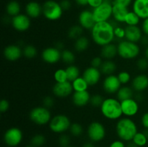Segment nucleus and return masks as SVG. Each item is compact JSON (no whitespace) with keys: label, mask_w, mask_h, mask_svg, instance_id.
Returning <instances> with one entry per match:
<instances>
[{"label":"nucleus","mask_w":148,"mask_h":147,"mask_svg":"<svg viewBox=\"0 0 148 147\" xmlns=\"http://www.w3.org/2000/svg\"><path fill=\"white\" fill-rule=\"evenodd\" d=\"M130 10L129 7L113 3L112 17L119 23H124L125 17Z\"/></svg>","instance_id":"b1692460"},{"label":"nucleus","mask_w":148,"mask_h":147,"mask_svg":"<svg viewBox=\"0 0 148 147\" xmlns=\"http://www.w3.org/2000/svg\"><path fill=\"white\" fill-rule=\"evenodd\" d=\"M140 43H141L143 46H145L146 47L148 46V36L145 35H143Z\"/></svg>","instance_id":"4d7b16f0"},{"label":"nucleus","mask_w":148,"mask_h":147,"mask_svg":"<svg viewBox=\"0 0 148 147\" xmlns=\"http://www.w3.org/2000/svg\"><path fill=\"white\" fill-rule=\"evenodd\" d=\"M141 27L138 25L126 26L125 27V40L134 43H140L143 36Z\"/></svg>","instance_id":"6ab92c4d"},{"label":"nucleus","mask_w":148,"mask_h":147,"mask_svg":"<svg viewBox=\"0 0 148 147\" xmlns=\"http://www.w3.org/2000/svg\"><path fill=\"white\" fill-rule=\"evenodd\" d=\"M74 92L72 82L66 81L62 83H56L52 87V93L58 98H66L72 95Z\"/></svg>","instance_id":"f8f14e48"},{"label":"nucleus","mask_w":148,"mask_h":147,"mask_svg":"<svg viewBox=\"0 0 148 147\" xmlns=\"http://www.w3.org/2000/svg\"><path fill=\"white\" fill-rule=\"evenodd\" d=\"M116 56H118L117 45L111 43L101 47V56L104 60H113Z\"/></svg>","instance_id":"393cba45"},{"label":"nucleus","mask_w":148,"mask_h":147,"mask_svg":"<svg viewBox=\"0 0 148 147\" xmlns=\"http://www.w3.org/2000/svg\"><path fill=\"white\" fill-rule=\"evenodd\" d=\"M117 69V66L113 60H104L100 68V71L102 74L105 76L114 74Z\"/></svg>","instance_id":"cd10ccee"},{"label":"nucleus","mask_w":148,"mask_h":147,"mask_svg":"<svg viewBox=\"0 0 148 147\" xmlns=\"http://www.w3.org/2000/svg\"><path fill=\"white\" fill-rule=\"evenodd\" d=\"M144 53H145V57L146 59H147L148 60V46L146 47Z\"/></svg>","instance_id":"680f3d73"},{"label":"nucleus","mask_w":148,"mask_h":147,"mask_svg":"<svg viewBox=\"0 0 148 147\" xmlns=\"http://www.w3.org/2000/svg\"><path fill=\"white\" fill-rule=\"evenodd\" d=\"M126 147H139V146H138L136 145L134 143H133L132 141H130V142H129V144L126 146Z\"/></svg>","instance_id":"052dcab7"},{"label":"nucleus","mask_w":148,"mask_h":147,"mask_svg":"<svg viewBox=\"0 0 148 147\" xmlns=\"http://www.w3.org/2000/svg\"><path fill=\"white\" fill-rule=\"evenodd\" d=\"M90 97L91 95L88 91L74 92L72 95V101L75 106L82 108L90 104Z\"/></svg>","instance_id":"5701e85b"},{"label":"nucleus","mask_w":148,"mask_h":147,"mask_svg":"<svg viewBox=\"0 0 148 147\" xmlns=\"http://www.w3.org/2000/svg\"><path fill=\"white\" fill-rule=\"evenodd\" d=\"M148 138L144 132H137L132 139V142L134 143L139 147H143L147 144Z\"/></svg>","instance_id":"c9c22d12"},{"label":"nucleus","mask_w":148,"mask_h":147,"mask_svg":"<svg viewBox=\"0 0 148 147\" xmlns=\"http://www.w3.org/2000/svg\"><path fill=\"white\" fill-rule=\"evenodd\" d=\"M23 138V131L17 127H12L4 134V141L8 146L15 147L20 145Z\"/></svg>","instance_id":"9d476101"},{"label":"nucleus","mask_w":148,"mask_h":147,"mask_svg":"<svg viewBox=\"0 0 148 147\" xmlns=\"http://www.w3.org/2000/svg\"><path fill=\"white\" fill-rule=\"evenodd\" d=\"M54 105V99L51 96H46L43 99V106L50 110Z\"/></svg>","instance_id":"49530a36"},{"label":"nucleus","mask_w":148,"mask_h":147,"mask_svg":"<svg viewBox=\"0 0 148 147\" xmlns=\"http://www.w3.org/2000/svg\"><path fill=\"white\" fill-rule=\"evenodd\" d=\"M91 39L100 47L113 43L115 39L114 27L110 21L96 22L90 30Z\"/></svg>","instance_id":"f257e3e1"},{"label":"nucleus","mask_w":148,"mask_h":147,"mask_svg":"<svg viewBox=\"0 0 148 147\" xmlns=\"http://www.w3.org/2000/svg\"><path fill=\"white\" fill-rule=\"evenodd\" d=\"M70 144V137L64 133L61 134L59 138V144L61 147H67Z\"/></svg>","instance_id":"37998d69"},{"label":"nucleus","mask_w":148,"mask_h":147,"mask_svg":"<svg viewBox=\"0 0 148 147\" xmlns=\"http://www.w3.org/2000/svg\"><path fill=\"white\" fill-rule=\"evenodd\" d=\"M29 118L36 125L43 126L46 124H49L52 115L49 109L44 106H37L30 111Z\"/></svg>","instance_id":"423d86ee"},{"label":"nucleus","mask_w":148,"mask_h":147,"mask_svg":"<svg viewBox=\"0 0 148 147\" xmlns=\"http://www.w3.org/2000/svg\"><path fill=\"white\" fill-rule=\"evenodd\" d=\"M114 35L115 38L119 40H122L123 39H125V28L121 27L120 25L117 26L114 28Z\"/></svg>","instance_id":"c03bdc74"},{"label":"nucleus","mask_w":148,"mask_h":147,"mask_svg":"<svg viewBox=\"0 0 148 147\" xmlns=\"http://www.w3.org/2000/svg\"><path fill=\"white\" fill-rule=\"evenodd\" d=\"M62 51L56 47H48L41 52L42 60L49 64H55L61 60Z\"/></svg>","instance_id":"2eb2a0df"},{"label":"nucleus","mask_w":148,"mask_h":147,"mask_svg":"<svg viewBox=\"0 0 148 147\" xmlns=\"http://www.w3.org/2000/svg\"><path fill=\"white\" fill-rule=\"evenodd\" d=\"M84 29L79 24H74L71 26L67 31V37L71 40H77L82 36Z\"/></svg>","instance_id":"7c9ffc66"},{"label":"nucleus","mask_w":148,"mask_h":147,"mask_svg":"<svg viewBox=\"0 0 148 147\" xmlns=\"http://www.w3.org/2000/svg\"><path fill=\"white\" fill-rule=\"evenodd\" d=\"M10 108V102L8 100L5 99H1L0 102V112H6Z\"/></svg>","instance_id":"de8ad7c7"},{"label":"nucleus","mask_w":148,"mask_h":147,"mask_svg":"<svg viewBox=\"0 0 148 147\" xmlns=\"http://www.w3.org/2000/svg\"><path fill=\"white\" fill-rule=\"evenodd\" d=\"M121 106L123 115L127 118L135 116L140 110L139 102L134 97L121 101Z\"/></svg>","instance_id":"ddd939ff"},{"label":"nucleus","mask_w":148,"mask_h":147,"mask_svg":"<svg viewBox=\"0 0 148 147\" xmlns=\"http://www.w3.org/2000/svg\"><path fill=\"white\" fill-rule=\"evenodd\" d=\"M60 4L64 11H67L72 7V4H71V1L69 0H62Z\"/></svg>","instance_id":"864d4df0"},{"label":"nucleus","mask_w":148,"mask_h":147,"mask_svg":"<svg viewBox=\"0 0 148 147\" xmlns=\"http://www.w3.org/2000/svg\"><path fill=\"white\" fill-rule=\"evenodd\" d=\"M88 137L92 142H100L104 139L106 135V130L103 123L98 121H92L88 126Z\"/></svg>","instance_id":"6e6552de"},{"label":"nucleus","mask_w":148,"mask_h":147,"mask_svg":"<svg viewBox=\"0 0 148 147\" xmlns=\"http://www.w3.org/2000/svg\"><path fill=\"white\" fill-rule=\"evenodd\" d=\"M23 56L26 59H32L36 57L38 54L37 48L33 45H26L23 48Z\"/></svg>","instance_id":"f704fd0d"},{"label":"nucleus","mask_w":148,"mask_h":147,"mask_svg":"<svg viewBox=\"0 0 148 147\" xmlns=\"http://www.w3.org/2000/svg\"><path fill=\"white\" fill-rule=\"evenodd\" d=\"M96 22L109 21L112 17L113 4L103 2L97 8L92 10Z\"/></svg>","instance_id":"1a4fd4ad"},{"label":"nucleus","mask_w":148,"mask_h":147,"mask_svg":"<svg viewBox=\"0 0 148 147\" xmlns=\"http://www.w3.org/2000/svg\"><path fill=\"white\" fill-rule=\"evenodd\" d=\"M103 3V0H88V6H89L92 10L97 8Z\"/></svg>","instance_id":"09e8293b"},{"label":"nucleus","mask_w":148,"mask_h":147,"mask_svg":"<svg viewBox=\"0 0 148 147\" xmlns=\"http://www.w3.org/2000/svg\"><path fill=\"white\" fill-rule=\"evenodd\" d=\"M78 23L84 30H91L96 23L92 10H84L81 11L78 15Z\"/></svg>","instance_id":"dca6fc26"},{"label":"nucleus","mask_w":148,"mask_h":147,"mask_svg":"<svg viewBox=\"0 0 148 147\" xmlns=\"http://www.w3.org/2000/svg\"><path fill=\"white\" fill-rule=\"evenodd\" d=\"M12 27L17 32H25L30 27L31 20L26 14H19L11 19Z\"/></svg>","instance_id":"4468645a"},{"label":"nucleus","mask_w":148,"mask_h":147,"mask_svg":"<svg viewBox=\"0 0 148 147\" xmlns=\"http://www.w3.org/2000/svg\"><path fill=\"white\" fill-rule=\"evenodd\" d=\"M109 147H126V145L121 140H116L110 144Z\"/></svg>","instance_id":"5fc2aeb1"},{"label":"nucleus","mask_w":148,"mask_h":147,"mask_svg":"<svg viewBox=\"0 0 148 147\" xmlns=\"http://www.w3.org/2000/svg\"><path fill=\"white\" fill-rule=\"evenodd\" d=\"M25 12L30 19L38 18L43 12L42 4L36 1H29L25 7Z\"/></svg>","instance_id":"4be33fe9"},{"label":"nucleus","mask_w":148,"mask_h":147,"mask_svg":"<svg viewBox=\"0 0 148 147\" xmlns=\"http://www.w3.org/2000/svg\"><path fill=\"white\" fill-rule=\"evenodd\" d=\"M119 80L121 82V85H126L130 83L132 80V76L130 72L127 71H121L117 74Z\"/></svg>","instance_id":"ea45409f"},{"label":"nucleus","mask_w":148,"mask_h":147,"mask_svg":"<svg viewBox=\"0 0 148 147\" xmlns=\"http://www.w3.org/2000/svg\"><path fill=\"white\" fill-rule=\"evenodd\" d=\"M72 122L69 117L64 114H58L52 117L49 124V129L54 133L62 134L69 131Z\"/></svg>","instance_id":"0eeeda50"},{"label":"nucleus","mask_w":148,"mask_h":147,"mask_svg":"<svg viewBox=\"0 0 148 147\" xmlns=\"http://www.w3.org/2000/svg\"><path fill=\"white\" fill-rule=\"evenodd\" d=\"M137 68L140 71H145L148 69V60L145 57H142L137 59L136 62Z\"/></svg>","instance_id":"79ce46f5"},{"label":"nucleus","mask_w":148,"mask_h":147,"mask_svg":"<svg viewBox=\"0 0 148 147\" xmlns=\"http://www.w3.org/2000/svg\"><path fill=\"white\" fill-rule=\"evenodd\" d=\"M103 62V58L101 56H95V57L92 58L90 61V66L94 68H97V69H100L102 65Z\"/></svg>","instance_id":"a18cd8bd"},{"label":"nucleus","mask_w":148,"mask_h":147,"mask_svg":"<svg viewBox=\"0 0 148 147\" xmlns=\"http://www.w3.org/2000/svg\"><path fill=\"white\" fill-rule=\"evenodd\" d=\"M134 89L132 88V86L123 85L120 87L117 93L116 94V98L120 102L125 100V99H130V98H132L134 97Z\"/></svg>","instance_id":"c85d7f7f"},{"label":"nucleus","mask_w":148,"mask_h":147,"mask_svg":"<svg viewBox=\"0 0 148 147\" xmlns=\"http://www.w3.org/2000/svg\"><path fill=\"white\" fill-rule=\"evenodd\" d=\"M72 88H73L74 92H84V91H88L89 88V84L88 82L85 81L82 76H79L76 79L72 82Z\"/></svg>","instance_id":"c756f323"},{"label":"nucleus","mask_w":148,"mask_h":147,"mask_svg":"<svg viewBox=\"0 0 148 147\" xmlns=\"http://www.w3.org/2000/svg\"><path fill=\"white\" fill-rule=\"evenodd\" d=\"M26 147H34V146H27Z\"/></svg>","instance_id":"e2e57ef3"},{"label":"nucleus","mask_w":148,"mask_h":147,"mask_svg":"<svg viewBox=\"0 0 148 147\" xmlns=\"http://www.w3.org/2000/svg\"><path fill=\"white\" fill-rule=\"evenodd\" d=\"M66 74H67L68 81L70 82H73L75 79L80 76V70L79 67L75 64L68 65L66 69Z\"/></svg>","instance_id":"2f4dec72"},{"label":"nucleus","mask_w":148,"mask_h":147,"mask_svg":"<svg viewBox=\"0 0 148 147\" xmlns=\"http://www.w3.org/2000/svg\"><path fill=\"white\" fill-rule=\"evenodd\" d=\"M104 99L105 98H103L102 95H99V94H95V95H91L90 104L94 108H100L102 105Z\"/></svg>","instance_id":"a19ab883"},{"label":"nucleus","mask_w":148,"mask_h":147,"mask_svg":"<svg viewBox=\"0 0 148 147\" xmlns=\"http://www.w3.org/2000/svg\"><path fill=\"white\" fill-rule=\"evenodd\" d=\"M118 56L124 60H133L140 56L141 49L138 43L122 40L117 45Z\"/></svg>","instance_id":"20e7f679"},{"label":"nucleus","mask_w":148,"mask_h":147,"mask_svg":"<svg viewBox=\"0 0 148 147\" xmlns=\"http://www.w3.org/2000/svg\"><path fill=\"white\" fill-rule=\"evenodd\" d=\"M90 40L86 36H81L74 42V49L77 53H83L88 49Z\"/></svg>","instance_id":"bb28decb"},{"label":"nucleus","mask_w":148,"mask_h":147,"mask_svg":"<svg viewBox=\"0 0 148 147\" xmlns=\"http://www.w3.org/2000/svg\"><path fill=\"white\" fill-rule=\"evenodd\" d=\"M76 56L75 53L69 49H64L62 50V55H61V60L64 63L68 65L73 64L75 61Z\"/></svg>","instance_id":"473e14b6"},{"label":"nucleus","mask_w":148,"mask_h":147,"mask_svg":"<svg viewBox=\"0 0 148 147\" xmlns=\"http://www.w3.org/2000/svg\"><path fill=\"white\" fill-rule=\"evenodd\" d=\"M43 12L42 15L49 21H56L62 17L64 10L60 2L55 0H47L42 4Z\"/></svg>","instance_id":"39448f33"},{"label":"nucleus","mask_w":148,"mask_h":147,"mask_svg":"<svg viewBox=\"0 0 148 147\" xmlns=\"http://www.w3.org/2000/svg\"><path fill=\"white\" fill-rule=\"evenodd\" d=\"M102 86L106 93L109 94V95H114L117 93L119 89L122 85L120 81L119 80L117 75L111 74L106 76L103 81Z\"/></svg>","instance_id":"9b49d317"},{"label":"nucleus","mask_w":148,"mask_h":147,"mask_svg":"<svg viewBox=\"0 0 148 147\" xmlns=\"http://www.w3.org/2000/svg\"><path fill=\"white\" fill-rule=\"evenodd\" d=\"M67 147H74V146H67Z\"/></svg>","instance_id":"0e129e2a"},{"label":"nucleus","mask_w":148,"mask_h":147,"mask_svg":"<svg viewBox=\"0 0 148 147\" xmlns=\"http://www.w3.org/2000/svg\"><path fill=\"white\" fill-rule=\"evenodd\" d=\"M82 147H95L94 146L93 144L91 142H87L85 143V144H84L83 145H82Z\"/></svg>","instance_id":"bf43d9fd"},{"label":"nucleus","mask_w":148,"mask_h":147,"mask_svg":"<svg viewBox=\"0 0 148 147\" xmlns=\"http://www.w3.org/2000/svg\"><path fill=\"white\" fill-rule=\"evenodd\" d=\"M75 1L76 2V4H77V5L80 6V7H85V6H88V0H75Z\"/></svg>","instance_id":"6e6d98bb"},{"label":"nucleus","mask_w":148,"mask_h":147,"mask_svg":"<svg viewBox=\"0 0 148 147\" xmlns=\"http://www.w3.org/2000/svg\"><path fill=\"white\" fill-rule=\"evenodd\" d=\"M69 133L75 137H79L83 133V128L79 122H73L69 128Z\"/></svg>","instance_id":"4c0bfd02"},{"label":"nucleus","mask_w":148,"mask_h":147,"mask_svg":"<svg viewBox=\"0 0 148 147\" xmlns=\"http://www.w3.org/2000/svg\"><path fill=\"white\" fill-rule=\"evenodd\" d=\"M141 29L143 30V34L148 36V18L143 20L141 24Z\"/></svg>","instance_id":"603ef678"},{"label":"nucleus","mask_w":148,"mask_h":147,"mask_svg":"<svg viewBox=\"0 0 148 147\" xmlns=\"http://www.w3.org/2000/svg\"><path fill=\"white\" fill-rule=\"evenodd\" d=\"M140 20H141V19L134 12H133L132 10H131V11L130 10L129 12L127 13V16H126L124 23L127 26L138 25L140 23Z\"/></svg>","instance_id":"72a5a7b5"},{"label":"nucleus","mask_w":148,"mask_h":147,"mask_svg":"<svg viewBox=\"0 0 148 147\" xmlns=\"http://www.w3.org/2000/svg\"><path fill=\"white\" fill-rule=\"evenodd\" d=\"M141 124L145 129H148V112H145L142 115Z\"/></svg>","instance_id":"3c124183"},{"label":"nucleus","mask_w":148,"mask_h":147,"mask_svg":"<svg viewBox=\"0 0 148 147\" xmlns=\"http://www.w3.org/2000/svg\"><path fill=\"white\" fill-rule=\"evenodd\" d=\"M3 56L9 61H16L23 56V48L18 45H8L3 50Z\"/></svg>","instance_id":"a211bd4d"},{"label":"nucleus","mask_w":148,"mask_h":147,"mask_svg":"<svg viewBox=\"0 0 148 147\" xmlns=\"http://www.w3.org/2000/svg\"><path fill=\"white\" fill-rule=\"evenodd\" d=\"M53 79H54L55 82L57 83H62V82H65L68 81L66 69H62V68L56 69L53 74Z\"/></svg>","instance_id":"e433bc0d"},{"label":"nucleus","mask_w":148,"mask_h":147,"mask_svg":"<svg viewBox=\"0 0 148 147\" xmlns=\"http://www.w3.org/2000/svg\"><path fill=\"white\" fill-rule=\"evenodd\" d=\"M134 0H114V3L120 4V5L124 6V7H129L132 4Z\"/></svg>","instance_id":"8fccbe9b"},{"label":"nucleus","mask_w":148,"mask_h":147,"mask_svg":"<svg viewBox=\"0 0 148 147\" xmlns=\"http://www.w3.org/2000/svg\"><path fill=\"white\" fill-rule=\"evenodd\" d=\"M5 11L7 15L10 17H13L20 14L21 5L17 0H11L6 4Z\"/></svg>","instance_id":"a878e982"},{"label":"nucleus","mask_w":148,"mask_h":147,"mask_svg":"<svg viewBox=\"0 0 148 147\" xmlns=\"http://www.w3.org/2000/svg\"><path fill=\"white\" fill-rule=\"evenodd\" d=\"M101 76L102 73L100 71V69L94 68L91 66L86 68L82 72V75L90 86H93L98 84L101 80Z\"/></svg>","instance_id":"f3484780"},{"label":"nucleus","mask_w":148,"mask_h":147,"mask_svg":"<svg viewBox=\"0 0 148 147\" xmlns=\"http://www.w3.org/2000/svg\"><path fill=\"white\" fill-rule=\"evenodd\" d=\"M46 143V137L42 134H36L30 140L31 146L34 147H40Z\"/></svg>","instance_id":"58836bf2"},{"label":"nucleus","mask_w":148,"mask_h":147,"mask_svg":"<svg viewBox=\"0 0 148 147\" xmlns=\"http://www.w3.org/2000/svg\"><path fill=\"white\" fill-rule=\"evenodd\" d=\"M55 47L62 51V50H63L64 49V44L62 42H57V43H56V45H55Z\"/></svg>","instance_id":"13d9d810"},{"label":"nucleus","mask_w":148,"mask_h":147,"mask_svg":"<svg viewBox=\"0 0 148 147\" xmlns=\"http://www.w3.org/2000/svg\"><path fill=\"white\" fill-rule=\"evenodd\" d=\"M100 110L103 116L110 120H118L122 118L121 102L117 98H105L100 107Z\"/></svg>","instance_id":"7ed1b4c3"},{"label":"nucleus","mask_w":148,"mask_h":147,"mask_svg":"<svg viewBox=\"0 0 148 147\" xmlns=\"http://www.w3.org/2000/svg\"><path fill=\"white\" fill-rule=\"evenodd\" d=\"M132 10L141 20L148 18V0H134L132 4Z\"/></svg>","instance_id":"412c9836"},{"label":"nucleus","mask_w":148,"mask_h":147,"mask_svg":"<svg viewBox=\"0 0 148 147\" xmlns=\"http://www.w3.org/2000/svg\"><path fill=\"white\" fill-rule=\"evenodd\" d=\"M116 133L120 140L123 141H132L135 134L138 132V128L134 120L131 118H121L116 124Z\"/></svg>","instance_id":"f03ea898"},{"label":"nucleus","mask_w":148,"mask_h":147,"mask_svg":"<svg viewBox=\"0 0 148 147\" xmlns=\"http://www.w3.org/2000/svg\"><path fill=\"white\" fill-rule=\"evenodd\" d=\"M131 86L134 92L141 93L148 88V76L146 74H138L132 79Z\"/></svg>","instance_id":"aec40b11"}]
</instances>
